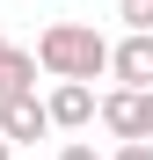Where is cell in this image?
<instances>
[{
    "mask_svg": "<svg viewBox=\"0 0 153 160\" xmlns=\"http://www.w3.org/2000/svg\"><path fill=\"white\" fill-rule=\"evenodd\" d=\"M110 160H153V146H117Z\"/></svg>",
    "mask_w": 153,
    "mask_h": 160,
    "instance_id": "obj_9",
    "label": "cell"
},
{
    "mask_svg": "<svg viewBox=\"0 0 153 160\" xmlns=\"http://www.w3.org/2000/svg\"><path fill=\"white\" fill-rule=\"evenodd\" d=\"M37 66L51 80H95V73H110V44L95 37V22H51L37 37Z\"/></svg>",
    "mask_w": 153,
    "mask_h": 160,
    "instance_id": "obj_1",
    "label": "cell"
},
{
    "mask_svg": "<svg viewBox=\"0 0 153 160\" xmlns=\"http://www.w3.org/2000/svg\"><path fill=\"white\" fill-rule=\"evenodd\" d=\"M95 117L110 124L124 146H146V95H139V88H117V95H102V102H95Z\"/></svg>",
    "mask_w": 153,
    "mask_h": 160,
    "instance_id": "obj_3",
    "label": "cell"
},
{
    "mask_svg": "<svg viewBox=\"0 0 153 160\" xmlns=\"http://www.w3.org/2000/svg\"><path fill=\"white\" fill-rule=\"evenodd\" d=\"M0 160H15V146H8V138H0Z\"/></svg>",
    "mask_w": 153,
    "mask_h": 160,
    "instance_id": "obj_11",
    "label": "cell"
},
{
    "mask_svg": "<svg viewBox=\"0 0 153 160\" xmlns=\"http://www.w3.org/2000/svg\"><path fill=\"white\" fill-rule=\"evenodd\" d=\"M110 73L124 80V88H153V29H131V37H124L117 51H110Z\"/></svg>",
    "mask_w": 153,
    "mask_h": 160,
    "instance_id": "obj_5",
    "label": "cell"
},
{
    "mask_svg": "<svg viewBox=\"0 0 153 160\" xmlns=\"http://www.w3.org/2000/svg\"><path fill=\"white\" fill-rule=\"evenodd\" d=\"M117 15L131 22V29H153V0H117Z\"/></svg>",
    "mask_w": 153,
    "mask_h": 160,
    "instance_id": "obj_7",
    "label": "cell"
},
{
    "mask_svg": "<svg viewBox=\"0 0 153 160\" xmlns=\"http://www.w3.org/2000/svg\"><path fill=\"white\" fill-rule=\"evenodd\" d=\"M146 146H153V88H146Z\"/></svg>",
    "mask_w": 153,
    "mask_h": 160,
    "instance_id": "obj_10",
    "label": "cell"
},
{
    "mask_svg": "<svg viewBox=\"0 0 153 160\" xmlns=\"http://www.w3.org/2000/svg\"><path fill=\"white\" fill-rule=\"evenodd\" d=\"M44 131H51V117H44L37 88H29V95H8V102H0V138H8V146H37Z\"/></svg>",
    "mask_w": 153,
    "mask_h": 160,
    "instance_id": "obj_2",
    "label": "cell"
},
{
    "mask_svg": "<svg viewBox=\"0 0 153 160\" xmlns=\"http://www.w3.org/2000/svg\"><path fill=\"white\" fill-rule=\"evenodd\" d=\"M29 88H37V51H22V44L0 37V102L8 95H29Z\"/></svg>",
    "mask_w": 153,
    "mask_h": 160,
    "instance_id": "obj_6",
    "label": "cell"
},
{
    "mask_svg": "<svg viewBox=\"0 0 153 160\" xmlns=\"http://www.w3.org/2000/svg\"><path fill=\"white\" fill-rule=\"evenodd\" d=\"M44 117H51V131H80V124H95V88H88V80H59L51 102H44Z\"/></svg>",
    "mask_w": 153,
    "mask_h": 160,
    "instance_id": "obj_4",
    "label": "cell"
},
{
    "mask_svg": "<svg viewBox=\"0 0 153 160\" xmlns=\"http://www.w3.org/2000/svg\"><path fill=\"white\" fill-rule=\"evenodd\" d=\"M59 160H102V153H95V146H80V138H73V146H66Z\"/></svg>",
    "mask_w": 153,
    "mask_h": 160,
    "instance_id": "obj_8",
    "label": "cell"
}]
</instances>
